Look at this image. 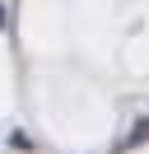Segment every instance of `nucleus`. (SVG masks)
<instances>
[]
</instances>
